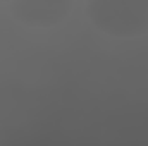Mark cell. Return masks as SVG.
<instances>
[{
  "mask_svg": "<svg viewBox=\"0 0 148 146\" xmlns=\"http://www.w3.org/2000/svg\"><path fill=\"white\" fill-rule=\"evenodd\" d=\"M88 12L98 29L114 36L148 33V0H98L90 3Z\"/></svg>",
  "mask_w": 148,
  "mask_h": 146,
  "instance_id": "cell-1",
  "label": "cell"
},
{
  "mask_svg": "<svg viewBox=\"0 0 148 146\" xmlns=\"http://www.w3.org/2000/svg\"><path fill=\"white\" fill-rule=\"evenodd\" d=\"M69 5L53 2H23L14 3V16L28 24H52L66 16Z\"/></svg>",
  "mask_w": 148,
  "mask_h": 146,
  "instance_id": "cell-2",
  "label": "cell"
}]
</instances>
